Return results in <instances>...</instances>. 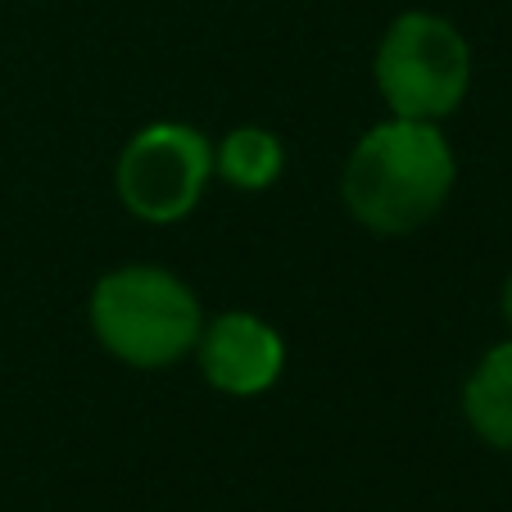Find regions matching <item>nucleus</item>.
<instances>
[{
  "mask_svg": "<svg viewBox=\"0 0 512 512\" xmlns=\"http://www.w3.org/2000/svg\"><path fill=\"white\" fill-rule=\"evenodd\" d=\"M454 150L435 123L390 118L349 150L340 195L354 223L377 236H408L445 209L454 191Z\"/></svg>",
  "mask_w": 512,
  "mask_h": 512,
  "instance_id": "f257e3e1",
  "label": "nucleus"
},
{
  "mask_svg": "<svg viewBox=\"0 0 512 512\" xmlns=\"http://www.w3.org/2000/svg\"><path fill=\"white\" fill-rule=\"evenodd\" d=\"M200 304L182 277L150 263H127L91 290V331L127 368H173L200 340Z\"/></svg>",
  "mask_w": 512,
  "mask_h": 512,
  "instance_id": "f03ea898",
  "label": "nucleus"
},
{
  "mask_svg": "<svg viewBox=\"0 0 512 512\" xmlns=\"http://www.w3.org/2000/svg\"><path fill=\"white\" fill-rule=\"evenodd\" d=\"M372 73H377V91L395 118L440 123L467 100L472 50L449 19L408 10L386 28Z\"/></svg>",
  "mask_w": 512,
  "mask_h": 512,
  "instance_id": "7ed1b4c3",
  "label": "nucleus"
},
{
  "mask_svg": "<svg viewBox=\"0 0 512 512\" xmlns=\"http://www.w3.org/2000/svg\"><path fill=\"white\" fill-rule=\"evenodd\" d=\"M213 177V145L186 123H150L123 145L114 191L141 223H182Z\"/></svg>",
  "mask_w": 512,
  "mask_h": 512,
  "instance_id": "20e7f679",
  "label": "nucleus"
},
{
  "mask_svg": "<svg viewBox=\"0 0 512 512\" xmlns=\"http://www.w3.org/2000/svg\"><path fill=\"white\" fill-rule=\"evenodd\" d=\"M195 354H200L204 381L223 395H263L277 386L286 368L281 336L254 313H223L209 327H200Z\"/></svg>",
  "mask_w": 512,
  "mask_h": 512,
  "instance_id": "39448f33",
  "label": "nucleus"
},
{
  "mask_svg": "<svg viewBox=\"0 0 512 512\" xmlns=\"http://www.w3.org/2000/svg\"><path fill=\"white\" fill-rule=\"evenodd\" d=\"M463 417L485 445L512 454V340L494 345L463 386Z\"/></svg>",
  "mask_w": 512,
  "mask_h": 512,
  "instance_id": "423d86ee",
  "label": "nucleus"
},
{
  "mask_svg": "<svg viewBox=\"0 0 512 512\" xmlns=\"http://www.w3.org/2000/svg\"><path fill=\"white\" fill-rule=\"evenodd\" d=\"M281 168H286V150L263 127H236L213 150V173L236 191H268L281 177Z\"/></svg>",
  "mask_w": 512,
  "mask_h": 512,
  "instance_id": "0eeeda50",
  "label": "nucleus"
},
{
  "mask_svg": "<svg viewBox=\"0 0 512 512\" xmlns=\"http://www.w3.org/2000/svg\"><path fill=\"white\" fill-rule=\"evenodd\" d=\"M503 318H508V327H512V277H508V286H503Z\"/></svg>",
  "mask_w": 512,
  "mask_h": 512,
  "instance_id": "6e6552de",
  "label": "nucleus"
}]
</instances>
